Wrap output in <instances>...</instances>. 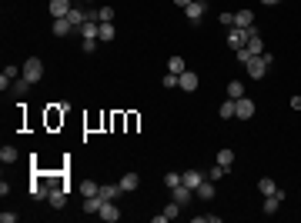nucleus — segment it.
<instances>
[{"label":"nucleus","instance_id":"obj_36","mask_svg":"<svg viewBox=\"0 0 301 223\" xmlns=\"http://www.w3.org/2000/svg\"><path fill=\"white\" fill-rule=\"evenodd\" d=\"M221 24L224 27H234V14H221Z\"/></svg>","mask_w":301,"mask_h":223},{"label":"nucleus","instance_id":"obj_37","mask_svg":"<svg viewBox=\"0 0 301 223\" xmlns=\"http://www.w3.org/2000/svg\"><path fill=\"white\" fill-rule=\"evenodd\" d=\"M201 220H204V223H221V217H217V213H204Z\"/></svg>","mask_w":301,"mask_h":223},{"label":"nucleus","instance_id":"obj_39","mask_svg":"<svg viewBox=\"0 0 301 223\" xmlns=\"http://www.w3.org/2000/svg\"><path fill=\"white\" fill-rule=\"evenodd\" d=\"M174 3H178L181 10H184V7H187V3H194V0H174Z\"/></svg>","mask_w":301,"mask_h":223},{"label":"nucleus","instance_id":"obj_10","mask_svg":"<svg viewBox=\"0 0 301 223\" xmlns=\"http://www.w3.org/2000/svg\"><path fill=\"white\" fill-rule=\"evenodd\" d=\"M194 193H198V200H214V193H217V190H214V180L204 177V180L198 183V190H194Z\"/></svg>","mask_w":301,"mask_h":223},{"label":"nucleus","instance_id":"obj_32","mask_svg":"<svg viewBox=\"0 0 301 223\" xmlns=\"http://www.w3.org/2000/svg\"><path fill=\"white\" fill-rule=\"evenodd\" d=\"M278 203H281V200H278L274 193H271V196H265V213H274V210H278Z\"/></svg>","mask_w":301,"mask_h":223},{"label":"nucleus","instance_id":"obj_21","mask_svg":"<svg viewBox=\"0 0 301 223\" xmlns=\"http://www.w3.org/2000/svg\"><path fill=\"white\" fill-rule=\"evenodd\" d=\"M167 70H171V74H184V70H187V63H184V57H171V60H167Z\"/></svg>","mask_w":301,"mask_h":223},{"label":"nucleus","instance_id":"obj_24","mask_svg":"<svg viewBox=\"0 0 301 223\" xmlns=\"http://www.w3.org/2000/svg\"><path fill=\"white\" fill-rule=\"evenodd\" d=\"M97 20L100 24H114V7H97Z\"/></svg>","mask_w":301,"mask_h":223},{"label":"nucleus","instance_id":"obj_31","mask_svg":"<svg viewBox=\"0 0 301 223\" xmlns=\"http://www.w3.org/2000/svg\"><path fill=\"white\" fill-rule=\"evenodd\" d=\"M27 90H30V80H27V77H20V80L14 84V93H17V97H24Z\"/></svg>","mask_w":301,"mask_h":223},{"label":"nucleus","instance_id":"obj_18","mask_svg":"<svg viewBox=\"0 0 301 223\" xmlns=\"http://www.w3.org/2000/svg\"><path fill=\"white\" fill-rule=\"evenodd\" d=\"M54 37H67V33H70V30H74V24H70V20H67V17H60V20H54Z\"/></svg>","mask_w":301,"mask_h":223},{"label":"nucleus","instance_id":"obj_22","mask_svg":"<svg viewBox=\"0 0 301 223\" xmlns=\"http://www.w3.org/2000/svg\"><path fill=\"white\" fill-rule=\"evenodd\" d=\"M14 160H17V147H7L3 143L0 147V164H14Z\"/></svg>","mask_w":301,"mask_h":223},{"label":"nucleus","instance_id":"obj_6","mask_svg":"<svg viewBox=\"0 0 301 223\" xmlns=\"http://www.w3.org/2000/svg\"><path fill=\"white\" fill-rule=\"evenodd\" d=\"M171 196L178 200L181 207H187V203L194 200V190H191V187H184V183H178V187H171Z\"/></svg>","mask_w":301,"mask_h":223},{"label":"nucleus","instance_id":"obj_35","mask_svg":"<svg viewBox=\"0 0 301 223\" xmlns=\"http://www.w3.org/2000/svg\"><path fill=\"white\" fill-rule=\"evenodd\" d=\"M97 44H100V40H84V54H94V50H97Z\"/></svg>","mask_w":301,"mask_h":223},{"label":"nucleus","instance_id":"obj_23","mask_svg":"<svg viewBox=\"0 0 301 223\" xmlns=\"http://www.w3.org/2000/svg\"><path fill=\"white\" fill-rule=\"evenodd\" d=\"M100 203H104L100 196H84V213H97V210H100Z\"/></svg>","mask_w":301,"mask_h":223},{"label":"nucleus","instance_id":"obj_5","mask_svg":"<svg viewBox=\"0 0 301 223\" xmlns=\"http://www.w3.org/2000/svg\"><path fill=\"white\" fill-rule=\"evenodd\" d=\"M244 44H248V30L231 27V33H228V47H231V50H241Z\"/></svg>","mask_w":301,"mask_h":223},{"label":"nucleus","instance_id":"obj_29","mask_svg":"<svg viewBox=\"0 0 301 223\" xmlns=\"http://www.w3.org/2000/svg\"><path fill=\"white\" fill-rule=\"evenodd\" d=\"M231 117H234V100L228 97V100L221 104V120H231Z\"/></svg>","mask_w":301,"mask_h":223},{"label":"nucleus","instance_id":"obj_16","mask_svg":"<svg viewBox=\"0 0 301 223\" xmlns=\"http://www.w3.org/2000/svg\"><path fill=\"white\" fill-rule=\"evenodd\" d=\"M137 183H141V177H137V173H124V177H120V190H124V193L137 190Z\"/></svg>","mask_w":301,"mask_h":223},{"label":"nucleus","instance_id":"obj_7","mask_svg":"<svg viewBox=\"0 0 301 223\" xmlns=\"http://www.w3.org/2000/svg\"><path fill=\"white\" fill-rule=\"evenodd\" d=\"M70 10H74V3H70V0H50V17H54V20L67 17Z\"/></svg>","mask_w":301,"mask_h":223},{"label":"nucleus","instance_id":"obj_19","mask_svg":"<svg viewBox=\"0 0 301 223\" xmlns=\"http://www.w3.org/2000/svg\"><path fill=\"white\" fill-rule=\"evenodd\" d=\"M97 40H100V44H111V40H114V24H100V30H97Z\"/></svg>","mask_w":301,"mask_h":223},{"label":"nucleus","instance_id":"obj_26","mask_svg":"<svg viewBox=\"0 0 301 223\" xmlns=\"http://www.w3.org/2000/svg\"><path fill=\"white\" fill-rule=\"evenodd\" d=\"M258 190H261L265 196H271L278 187H274V180H271V177H261V180H258Z\"/></svg>","mask_w":301,"mask_h":223},{"label":"nucleus","instance_id":"obj_33","mask_svg":"<svg viewBox=\"0 0 301 223\" xmlns=\"http://www.w3.org/2000/svg\"><path fill=\"white\" fill-rule=\"evenodd\" d=\"M178 84H181V77H178V74H171V70H167V77H164V87H167V90H174Z\"/></svg>","mask_w":301,"mask_h":223},{"label":"nucleus","instance_id":"obj_41","mask_svg":"<svg viewBox=\"0 0 301 223\" xmlns=\"http://www.w3.org/2000/svg\"><path fill=\"white\" fill-rule=\"evenodd\" d=\"M87 3H94V0H87Z\"/></svg>","mask_w":301,"mask_h":223},{"label":"nucleus","instance_id":"obj_3","mask_svg":"<svg viewBox=\"0 0 301 223\" xmlns=\"http://www.w3.org/2000/svg\"><path fill=\"white\" fill-rule=\"evenodd\" d=\"M234 117H238V120H251V117H254V100H251V97H238V100H234Z\"/></svg>","mask_w":301,"mask_h":223},{"label":"nucleus","instance_id":"obj_11","mask_svg":"<svg viewBox=\"0 0 301 223\" xmlns=\"http://www.w3.org/2000/svg\"><path fill=\"white\" fill-rule=\"evenodd\" d=\"M47 203H50L54 210H64V207H67V190H64V187H60V190H50V193H47Z\"/></svg>","mask_w":301,"mask_h":223},{"label":"nucleus","instance_id":"obj_2","mask_svg":"<svg viewBox=\"0 0 301 223\" xmlns=\"http://www.w3.org/2000/svg\"><path fill=\"white\" fill-rule=\"evenodd\" d=\"M24 77H27L30 84H40V80H44V60H40V57L24 60Z\"/></svg>","mask_w":301,"mask_h":223},{"label":"nucleus","instance_id":"obj_30","mask_svg":"<svg viewBox=\"0 0 301 223\" xmlns=\"http://www.w3.org/2000/svg\"><path fill=\"white\" fill-rule=\"evenodd\" d=\"M228 170H231V167H221V164H214V167H211V173H208V180H214V183H217V180H221Z\"/></svg>","mask_w":301,"mask_h":223},{"label":"nucleus","instance_id":"obj_15","mask_svg":"<svg viewBox=\"0 0 301 223\" xmlns=\"http://www.w3.org/2000/svg\"><path fill=\"white\" fill-rule=\"evenodd\" d=\"M234 27H241V30L254 27V14H251V10H238V14H234Z\"/></svg>","mask_w":301,"mask_h":223},{"label":"nucleus","instance_id":"obj_17","mask_svg":"<svg viewBox=\"0 0 301 223\" xmlns=\"http://www.w3.org/2000/svg\"><path fill=\"white\" fill-rule=\"evenodd\" d=\"M124 193V190H120V183H107V187H100V200H117V196Z\"/></svg>","mask_w":301,"mask_h":223},{"label":"nucleus","instance_id":"obj_4","mask_svg":"<svg viewBox=\"0 0 301 223\" xmlns=\"http://www.w3.org/2000/svg\"><path fill=\"white\" fill-rule=\"evenodd\" d=\"M97 217H100V220H107V223H117L120 220L117 203H114V200H104V203H100V210H97Z\"/></svg>","mask_w":301,"mask_h":223},{"label":"nucleus","instance_id":"obj_1","mask_svg":"<svg viewBox=\"0 0 301 223\" xmlns=\"http://www.w3.org/2000/svg\"><path fill=\"white\" fill-rule=\"evenodd\" d=\"M274 63V57L271 54H258V57H251L244 67H248V77H254V80H265V74H268V67Z\"/></svg>","mask_w":301,"mask_h":223},{"label":"nucleus","instance_id":"obj_27","mask_svg":"<svg viewBox=\"0 0 301 223\" xmlns=\"http://www.w3.org/2000/svg\"><path fill=\"white\" fill-rule=\"evenodd\" d=\"M81 193H84V196H97V193H100V183H94V180H84V183H81Z\"/></svg>","mask_w":301,"mask_h":223},{"label":"nucleus","instance_id":"obj_34","mask_svg":"<svg viewBox=\"0 0 301 223\" xmlns=\"http://www.w3.org/2000/svg\"><path fill=\"white\" fill-rule=\"evenodd\" d=\"M164 183H167V187H178V183H181V173H167V177H164Z\"/></svg>","mask_w":301,"mask_h":223},{"label":"nucleus","instance_id":"obj_9","mask_svg":"<svg viewBox=\"0 0 301 223\" xmlns=\"http://www.w3.org/2000/svg\"><path fill=\"white\" fill-rule=\"evenodd\" d=\"M241 50H248V54H251V57L265 54V40H261V33H254V37H248V44H244Z\"/></svg>","mask_w":301,"mask_h":223},{"label":"nucleus","instance_id":"obj_25","mask_svg":"<svg viewBox=\"0 0 301 223\" xmlns=\"http://www.w3.org/2000/svg\"><path fill=\"white\" fill-rule=\"evenodd\" d=\"M217 164H221V167H231V164H234V150H231V147H224V150L217 153Z\"/></svg>","mask_w":301,"mask_h":223},{"label":"nucleus","instance_id":"obj_20","mask_svg":"<svg viewBox=\"0 0 301 223\" xmlns=\"http://www.w3.org/2000/svg\"><path fill=\"white\" fill-rule=\"evenodd\" d=\"M47 193H50V190L44 187V180H33V183H30V196H33V200H40V196L47 200Z\"/></svg>","mask_w":301,"mask_h":223},{"label":"nucleus","instance_id":"obj_38","mask_svg":"<svg viewBox=\"0 0 301 223\" xmlns=\"http://www.w3.org/2000/svg\"><path fill=\"white\" fill-rule=\"evenodd\" d=\"M291 110H301V97H291Z\"/></svg>","mask_w":301,"mask_h":223},{"label":"nucleus","instance_id":"obj_42","mask_svg":"<svg viewBox=\"0 0 301 223\" xmlns=\"http://www.w3.org/2000/svg\"><path fill=\"white\" fill-rule=\"evenodd\" d=\"M204 3H208V0H204Z\"/></svg>","mask_w":301,"mask_h":223},{"label":"nucleus","instance_id":"obj_40","mask_svg":"<svg viewBox=\"0 0 301 223\" xmlns=\"http://www.w3.org/2000/svg\"><path fill=\"white\" fill-rule=\"evenodd\" d=\"M261 3H268V7H274V3H281V0H261Z\"/></svg>","mask_w":301,"mask_h":223},{"label":"nucleus","instance_id":"obj_13","mask_svg":"<svg viewBox=\"0 0 301 223\" xmlns=\"http://www.w3.org/2000/svg\"><path fill=\"white\" fill-rule=\"evenodd\" d=\"M184 14H187V20H194V24H198V20L204 17V0H194V3H187V7H184Z\"/></svg>","mask_w":301,"mask_h":223},{"label":"nucleus","instance_id":"obj_12","mask_svg":"<svg viewBox=\"0 0 301 223\" xmlns=\"http://www.w3.org/2000/svg\"><path fill=\"white\" fill-rule=\"evenodd\" d=\"M178 87H181V90H187V93H194V90H198V74H194V70H184Z\"/></svg>","mask_w":301,"mask_h":223},{"label":"nucleus","instance_id":"obj_14","mask_svg":"<svg viewBox=\"0 0 301 223\" xmlns=\"http://www.w3.org/2000/svg\"><path fill=\"white\" fill-rule=\"evenodd\" d=\"M178 213H181V203H178V200H171V203H167V210L154 217V223H167V220H174Z\"/></svg>","mask_w":301,"mask_h":223},{"label":"nucleus","instance_id":"obj_8","mask_svg":"<svg viewBox=\"0 0 301 223\" xmlns=\"http://www.w3.org/2000/svg\"><path fill=\"white\" fill-rule=\"evenodd\" d=\"M201 180H204V173H201V170H184V173H181V183H184V187H191V190H198V183H201Z\"/></svg>","mask_w":301,"mask_h":223},{"label":"nucleus","instance_id":"obj_28","mask_svg":"<svg viewBox=\"0 0 301 223\" xmlns=\"http://www.w3.org/2000/svg\"><path fill=\"white\" fill-rule=\"evenodd\" d=\"M228 97H231V100L244 97V84H241V80H231V84H228Z\"/></svg>","mask_w":301,"mask_h":223}]
</instances>
